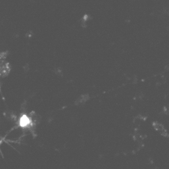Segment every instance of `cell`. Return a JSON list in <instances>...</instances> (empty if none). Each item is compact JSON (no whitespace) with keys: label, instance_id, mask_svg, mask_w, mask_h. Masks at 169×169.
I'll list each match as a JSON object with an SVG mask.
<instances>
[{"label":"cell","instance_id":"cell-1","mask_svg":"<svg viewBox=\"0 0 169 169\" xmlns=\"http://www.w3.org/2000/svg\"><path fill=\"white\" fill-rule=\"evenodd\" d=\"M150 125H151L152 131L156 133L158 136L163 139L169 138V130L167 127L161 121L154 120L152 121Z\"/></svg>","mask_w":169,"mask_h":169},{"label":"cell","instance_id":"cell-2","mask_svg":"<svg viewBox=\"0 0 169 169\" xmlns=\"http://www.w3.org/2000/svg\"><path fill=\"white\" fill-rule=\"evenodd\" d=\"M91 96L89 93L87 92H82L79 95H77L76 99L74 100V105L77 107L85 106L90 101Z\"/></svg>","mask_w":169,"mask_h":169},{"label":"cell","instance_id":"cell-3","mask_svg":"<svg viewBox=\"0 0 169 169\" xmlns=\"http://www.w3.org/2000/svg\"><path fill=\"white\" fill-rule=\"evenodd\" d=\"M29 123H30V120H29L28 117L26 116H24L23 117L21 118V119H20V124H21V126L22 127L27 126V125L29 124Z\"/></svg>","mask_w":169,"mask_h":169}]
</instances>
